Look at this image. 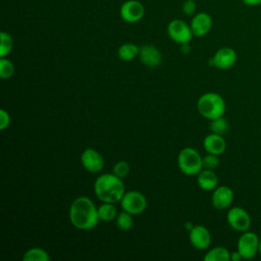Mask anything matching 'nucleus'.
I'll use <instances>...</instances> for the list:
<instances>
[{
	"mask_svg": "<svg viewBox=\"0 0 261 261\" xmlns=\"http://www.w3.org/2000/svg\"><path fill=\"white\" fill-rule=\"evenodd\" d=\"M212 24H213L212 17L207 12L196 13L193 16L190 23L194 37H198V38L204 37L205 35H207L210 32Z\"/></svg>",
	"mask_w": 261,
	"mask_h": 261,
	"instance_id": "nucleus-12",
	"label": "nucleus"
},
{
	"mask_svg": "<svg viewBox=\"0 0 261 261\" xmlns=\"http://www.w3.org/2000/svg\"><path fill=\"white\" fill-rule=\"evenodd\" d=\"M119 14L125 22L136 23L144 17L145 7L138 0H127L120 6Z\"/></svg>",
	"mask_w": 261,
	"mask_h": 261,
	"instance_id": "nucleus-9",
	"label": "nucleus"
},
{
	"mask_svg": "<svg viewBox=\"0 0 261 261\" xmlns=\"http://www.w3.org/2000/svg\"><path fill=\"white\" fill-rule=\"evenodd\" d=\"M82 165L91 173H97L104 167L103 156L93 148H87L81 155Z\"/></svg>",
	"mask_w": 261,
	"mask_h": 261,
	"instance_id": "nucleus-10",
	"label": "nucleus"
},
{
	"mask_svg": "<svg viewBox=\"0 0 261 261\" xmlns=\"http://www.w3.org/2000/svg\"><path fill=\"white\" fill-rule=\"evenodd\" d=\"M94 192L97 198L105 203L120 202L124 195V184L122 178L113 173H103L94 182Z\"/></svg>",
	"mask_w": 261,
	"mask_h": 261,
	"instance_id": "nucleus-2",
	"label": "nucleus"
},
{
	"mask_svg": "<svg viewBox=\"0 0 261 261\" xmlns=\"http://www.w3.org/2000/svg\"><path fill=\"white\" fill-rule=\"evenodd\" d=\"M259 253L261 254V238H260V241H259Z\"/></svg>",
	"mask_w": 261,
	"mask_h": 261,
	"instance_id": "nucleus-32",
	"label": "nucleus"
},
{
	"mask_svg": "<svg viewBox=\"0 0 261 261\" xmlns=\"http://www.w3.org/2000/svg\"><path fill=\"white\" fill-rule=\"evenodd\" d=\"M139 57L142 63L148 67H157L162 62L160 50L153 45H144L140 48Z\"/></svg>",
	"mask_w": 261,
	"mask_h": 261,
	"instance_id": "nucleus-15",
	"label": "nucleus"
},
{
	"mask_svg": "<svg viewBox=\"0 0 261 261\" xmlns=\"http://www.w3.org/2000/svg\"><path fill=\"white\" fill-rule=\"evenodd\" d=\"M177 165L184 174L190 176L197 175L204 168L203 157L196 149L186 147L178 153Z\"/></svg>",
	"mask_w": 261,
	"mask_h": 261,
	"instance_id": "nucleus-4",
	"label": "nucleus"
},
{
	"mask_svg": "<svg viewBox=\"0 0 261 261\" xmlns=\"http://www.w3.org/2000/svg\"><path fill=\"white\" fill-rule=\"evenodd\" d=\"M10 124V115L9 113L4 110L1 109L0 110V129L4 130L6 127H8Z\"/></svg>",
	"mask_w": 261,
	"mask_h": 261,
	"instance_id": "nucleus-29",
	"label": "nucleus"
},
{
	"mask_svg": "<svg viewBox=\"0 0 261 261\" xmlns=\"http://www.w3.org/2000/svg\"><path fill=\"white\" fill-rule=\"evenodd\" d=\"M198 186L204 191H213L218 186V176L213 169H202L197 174Z\"/></svg>",
	"mask_w": 261,
	"mask_h": 261,
	"instance_id": "nucleus-17",
	"label": "nucleus"
},
{
	"mask_svg": "<svg viewBox=\"0 0 261 261\" xmlns=\"http://www.w3.org/2000/svg\"><path fill=\"white\" fill-rule=\"evenodd\" d=\"M119 203L122 210L130 213L132 215L142 214L148 205L146 197L139 191H129L124 193Z\"/></svg>",
	"mask_w": 261,
	"mask_h": 261,
	"instance_id": "nucleus-5",
	"label": "nucleus"
},
{
	"mask_svg": "<svg viewBox=\"0 0 261 261\" xmlns=\"http://www.w3.org/2000/svg\"><path fill=\"white\" fill-rule=\"evenodd\" d=\"M182 12L190 16V15H193L196 13V9H197V6H196V3H195V0H186L182 4Z\"/></svg>",
	"mask_w": 261,
	"mask_h": 261,
	"instance_id": "nucleus-28",
	"label": "nucleus"
},
{
	"mask_svg": "<svg viewBox=\"0 0 261 261\" xmlns=\"http://www.w3.org/2000/svg\"><path fill=\"white\" fill-rule=\"evenodd\" d=\"M167 35L175 43L184 45L189 44V42L194 37L191 25H189L182 19H172L167 25Z\"/></svg>",
	"mask_w": 261,
	"mask_h": 261,
	"instance_id": "nucleus-6",
	"label": "nucleus"
},
{
	"mask_svg": "<svg viewBox=\"0 0 261 261\" xmlns=\"http://www.w3.org/2000/svg\"><path fill=\"white\" fill-rule=\"evenodd\" d=\"M241 259H243L242 255L240 254V252L237 250V251H233V252H230V260L231 261H240Z\"/></svg>",
	"mask_w": 261,
	"mask_h": 261,
	"instance_id": "nucleus-30",
	"label": "nucleus"
},
{
	"mask_svg": "<svg viewBox=\"0 0 261 261\" xmlns=\"http://www.w3.org/2000/svg\"><path fill=\"white\" fill-rule=\"evenodd\" d=\"M140 48L133 43L122 44L117 51L118 58L122 61H130L139 56Z\"/></svg>",
	"mask_w": 261,
	"mask_h": 261,
	"instance_id": "nucleus-18",
	"label": "nucleus"
},
{
	"mask_svg": "<svg viewBox=\"0 0 261 261\" xmlns=\"http://www.w3.org/2000/svg\"><path fill=\"white\" fill-rule=\"evenodd\" d=\"M219 165L218 155L208 153L203 157V167L207 169H214Z\"/></svg>",
	"mask_w": 261,
	"mask_h": 261,
	"instance_id": "nucleus-27",
	"label": "nucleus"
},
{
	"mask_svg": "<svg viewBox=\"0 0 261 261\" xmlns=\"http://www.w3.org/2000/svg\"><path fill=\"white\" fill-rule=\"evenodd\" d=\"M98 216H99L100 221L111 222L112 220L116 219L117 209L113 203L103 202V204H101L98 207Z\"/></svg>",
	"mask_w": 261,
	"mask_h": 261,
	"instance_id": "nucleus-19",
	"label": "nucleus"
},
{
	"mask_svg": "<svg viewBox=\"0 0 261 261\" xmlns=\"http://www.w3.org/2000/svg\"><path fill=\"white\" fill-rule=\"evenodd\" d=\"M69 221L77 229L90 230L100 221L98 208L87 196L75 198L69 207Z\"/></svg>",
	"mask_w": 261,
	"mask_h": 261,
	"instance_id": "nucleus-1",
	"label": "nucleus"
},
{
	"mask_svg": "<svg viewBox=\"0 0 261 261\" xmlns=\"http://www.w3.org/2000/svg\"><path fill=\"white\" fill-rule=\"evenodd\" d=\"M233 201V192L227 186H217L212 193L211 202L215 209L223 210L230 206Z\"/></svg>",
	"mask_w": 261,
	"mask_h": 261,
	"instance_id": "nucleus-13",
	"label": "nucleus"
},
{
	"mask_svg": "<svg viewBox=\"0 0 261 261\" xmlns=\"http://www.w3.org/2000/svg\"><path fill=\"white\" fill-rule=\"evenodd\" d=\"M14 65L13 63L5 58V57H1L0 58V76L3 80L6 79H10L13 74H14Z\"/></svg>",
	"mask_w": 261,
	"mask_h": 261,
	"instance_id": "nucleus-25",
	"label": "nucleus"
},
{
	"mask_svg": "<svg viewBox=\"0 0 261 261\" xmlns=\"http://www.w3.org/2000/svg\"><path fill=\"white\" fill-rule=\"evenodd\" d=\"M190 242L198 250H205L211 244V233L204 225H194L190 230Z\"/></svg>",
	"mask_w": 261,
	"mask_h": 261,
	"instance_id": "nucleus-14",
	"label": "nucleus"
},
{
	"mask_svg": "<svg viewBox=\"0 0 261 261\" xmlns=\"http://www.w3.org/2000/svg\"><path fill=\"white\" fill-rule=\"evenodd\" d=\"M203 146L207 153L215 155L222 154L226 149V143L223 137L214 133H211L205 137L203 141Z\"/></svg>",
	"mask_w": 261,
	"mask_h": 261,
	"instance_id": "nucleus-16",
	"label": "nucleus"
},
{
	"mask_svg": "<svg viewBox=\"0 0 261 261\" xmlns=\"http://www.w3.org/2000/svg\"><path fill=\"white\" fill-rule=\"evenodd\" d=\"M133 215L124 210H122L120 213L116 216V225L121 230H128L133 226Z\"/></svg>",
	"mask_w": 261,
	"mask_h": 261,
	"instance_id": "nucleus-23",
	"label": "nucleus"
},
{
	"mask_svg": "<svg viewBox=\"0 0 261 261\" xmlns=\"http://www.w3.org/2000/svg\"><path fill=\"white\" fill-rule=\"evenodd\" d=\"M226 220L229 226L240 232L249 230L251 226V216L242 207H232L226 214Z\"/></svg>",
	"mask_w": 261,
	"mask_h": 261,
	"instance_id": "nucleus-8",
	"label": "nucleus"
},
{
	"mask_svg": "<svg viewBox=\"0 0 261 261\" xmlns=\"http://www.w3.org/2000/svg\"><path fill=\"white\" fill-rule=\"evenodd\" d=\"M129 170H130V166H129L128 162L118 161L114 164V166L112 168V173L115 174L119 178H123L128 174Z\"/></svg>",
	"mask_w": 261,
	"mask_h": 261,
	"instance_id": "nucleus-26",
	"label": "nucleus"
},
{
	"mask_svg": "<svg viewBox=\"0 0 261 261\" xmlns=\"http://www.w3.org/2000/svg\"><path fill=\"white\" fill-rule=\"evenodd\" d=\"M13 48V39L12 37L6 33H0V57H6Z\"/></svg>",
	"mask_w": 261,
	"mask_h": 261,
	"instance_id": "nucleus-22",
	"label": "nucleus"
},
{
	"mask_svg": "<svg viewBox=\"0 0 261 261\" xmlns=\"http://www.w3.org/2000/svg\"><path fill=\"white\" fill-rule=\"evenodd\" d=\"M210 62L218 69H228L237 62V53L230 47H222L215 52Z\"/></svg>",
	"mask_w": 261,
	"mask_h": 261,
	"instance_id": "nucleus-11",
	"label": "nucleus"
},
{
	"mask_svg": "<svg viewBox=\"0 0 261 261\" xmlns=\"http://www.w3.org/2000/svg\"><path fill=\"white\" fill-rule=\"evenodd\" d=\"M205 261H229L230 252L224 247H214L204 256Z\"/></svg>",
	"mask_w": 261,
	"mask_h": 261,
	"instance_id": "nucleus-20",
	"label": "nucleus"
},
{
	"mask_svg": "<svg viewBox=\"0 0 261 261\" xmlns=\"http://www.w3.org/2000/svg\"><path fill=\"white\" fill-rule=\"evenodd\" d=\"M210 129H211L212 133L218 134V135L222 136L228 129V122H227V120L223 116L217 117V118L211 120V122H210Z\"/></svg>",
	"mask_w": 261,
	"mask_h": 261,
	"instance_id": "nucleus-24",
	"label": "nucleus"
},
{
	"mask_svg": "<svg viewBox=\"0 0 261 261\" xmlns=\"http://www.w3.org/2000/svg\"><path fill=\"white\" fill-rule=\"evenodd\" d=\"M258 236L253 231H244L238 240V251L243 259H252L259 252Z\"/></svg>",
	"mask_w": 261,
	"mask_h": 261,
	"instance_id": "nucleus-7",
	"label": "nucleus"
},
{
	"mask_svg": "<svg viewBox=\"0 0 261 261\" xmlns=\"http://www.w3.org/2000/svg\"><path fill=\"white\" fill-rule=\"evenodd\" d=\"M242 2L248 6H258L261 4V0H242Z\"/></svg>",
	"mask_w": 261,
	"mask_h": 261,
	"instance_id": "nucleus-31",
	"label": "nucleus"
},
{
	"mask_svg": "<svg viewBox=\"0 0 261 261\" xmlns=\"http://www.w3.org/2000/svg\"><path fill=\"white\" fill-rule=\"evenodd\" d=\"M23 261H49V254L42 248H32L28 250L23 256Z\"/></svg>",
	"mask_w": 261,
	"mask_h": 261,
	"instance_id": "nucleus-21",
	"label": "nucleus"
},
{
	"mask_svg": "<svg viewBox=\"0 0 261 261\" xmlns=\"http://www.w3.org/2000/svg\"><path fill=\"white\" fill-rule=\"evenodd\" d=\"M197 108L203 117L212 120L223 116L225 112V101L219 94L209 92L200 96L197 102Z\"/></svg>",
	"mask_w": 261,
	"mask_h": 261,
	"instance_id": "nucleus-3",
	"label": "nucleus"
}]
</instances>
